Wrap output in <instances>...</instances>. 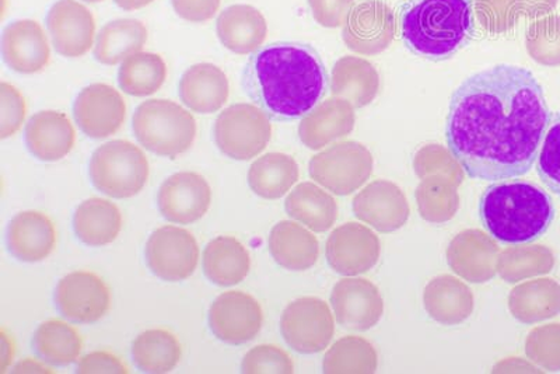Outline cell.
<instances>
[{
    "mask_svg": "<svg viewBox=\"0 0 560 374\" xmlns=\"http://www.w3.org/2000/svg\"><path fill=\"white\" fill-rule=\"evenodd\" d=\"M2 57L12 71L22 74L43 72L51 61V44L42 24L32 19L10 23L2 34Z\"/></svg>",
    "mask_w": 560,
    "mask_h": 374,
    "instance_id": "d6986e66",
    "label": "cell"
},
{
    "mask_svg": "<svg viewBox=\"0 0 560 374\" xmlns=\"http://www.w3.org/2000/svg\"><path fill=\"white\" fill-rule=\"evenodd\" d=\"M331 90L335 96L347 100L354 107L368 106L377 94V72L362 59L343 58L335 65Z\"/></svg>",
    "mask_w": 560,
    "mask_h": 374,
    "instance_id": "d590c367",
    "label": "cell"
},
{
    "mask_svg": "<svg viewBox=\"0 0 560 374\" xmlns=\"http://www.w3.org/2000/svg\"><path fill=\"white\" fill-rule=\"evenodd\" d=\"M82 2H86V3H100V2H105V0H82Z\"/></svg>",
    "mask_w": 560,
    "mask_h": 374,
    "instance_id": "db71d44e",
    "label": "cell"
},
{
    "mask_svg": "<svg viewBox=\"0 0 560 374\" xmlns=\"http://www.w3.org/2000/svg\"><path fill=\"white\" fill-rule=\"evenodd\" d=\"M132 129L140 147L168 159L188 152L198 131L191 112L166 98L140 104L133 114Z\"/></svg>",
    "mask_w": 560,
    "mask_h": 374,
    "instance_id": "5b68a950",
    "label": "cell"
},
{
    "mask_svg": "<svg viewBox=\"0 0 560 374\" xmlns=\"http://www.w3.org/2000/svg\"><path fill=\"white\" fill-rule=\"evenodd\" d=\"M148 37V28L140 20H113L100 30L94 44V57L100 63L114 67L142 51Z\"/></svg>",
    "mask_w": 560,
    "mask_h": 374,
    "instance_id": "4dcf8cb0",
    "label": "cell"
},
{
    "mask_svg": "<svg viewBox=\"0 0 560 374\" xmlns=\"http://www.w3.org/2000/svg\"><path fill=\"white\" fill-rule=\"evenodd\" d=\"M529 361L547 372H560V324L534 328L525 341Z\"/></svg>",
    "mask_w": 560,
    "mask_h": 374,
    "instance_id": "60d3db41",
    "label": "cell"
},
{
    "mask_svg": "<svg viewBox=\"0 0 560 374\" xmlns=\"http://www.w3.org/2000/svg\"><path fill=\"white\" fill-rule=\"evenodd\" d=\"M58 233L52 219L39 211L20 212L8 229V246L22 262H42L57 247Z\"/></svg>",
    "mask_w": 560,
    "mask_h": 374,
    "instance_id": "44dd1931",
    "label": "cell"
},
{
    "mask_svg": "<svg viewBox=\"0 0 560 374\" xmlns=\"http://www.w3.org/2000/svg\"><path fill=\"white\" fill-rule=\"evenodd\" d=\"M284 209L293 221L315 233L329 231L338 214L335 199L314 183H302L294 187L284 201Z\"/></svg>",
    "mask_w": 560,
    "mask_h": 374,
    "instance_id": "1f68e13d",
    "label": "cell"
},
{
    "mask_svg": "<svg viewBox=\"0 0 560 374\" xmlns=\"http://www.w3.org/2000/svg\"><path fill=\"white\" fill-rule=\"evenodd\" d=\"M331 306L345 330L364 332L377 326L384 313L378 288L363 278L347 277L334 287Z\"/></svg>",
    "mask_w": 560,
    "mask_h": 374,
    "instance_id": "e0dca14e",
    "label": "cell"
},
{
    "mask_svg": "<svg viewBox=\"0 0 560 374\" xmlns=\"http://www.w3.org/2000/svg\"><path fill=\"white\" fill-rule=\"evenodd\" d=\"M12 373H55L52 365L48 362L38 361V359L26 358L12 367Z\"/></svg>",
    "mask_w": 560,
    "mask_h": 374,
    "instance_id": "f907efd6",
    "label": "cell"
},
{
    "mask_svg": "<svg viewBox=\"0 0 560 374\" xmlns=\"http://www.w3.org/2000/svg\"><path fill=\"white\" fill-rule=\"evenodd\" d=\"M77 373H109V374H127L129 367L121 358L108 351H94L79 359Z\"/></svg>",
    "mask_w": 560,
    "mask_h": 374,
    "instance_id": "7dc6e473",
    "label": "cell"
},
{
    "mask_svg": "<svg viewBox=\"0 0 560 374\" xmlns=\"http://www.w3.org/2000/svg\"><path fill=\"white\" fill-rule=\"evenodd\" d=\"M463 166L452 154L443 151L442 148H424L415 159V172L420 179L428 177H443L450 179L454 184L464 182Z\"/></svg>",
    "mask_w": 560,
    "mask_h": 374,
    "instance_id": "7bdbcfd3",
    "label": "cell"
},
{
    "mask_svg": "<svg viewBox=\"0 0 560 374\" xmlns=\"http://www.w3.org/2000/svg\"><path fill=\"white\" fill-rule=\"evenodd\" d=\"M16 355V342L13 336L2 328L0 331V373H7L9 367L12 366Z\"/></svg>",
    "mask_w": 560,
    "mask_h": 374,
    "instance_id": "681fc988",
    "label": "cell"
},
{
    "mask_svg": "<svg viewBox=\"0 0 560 374\" xmlns=\"http://www.w3.org/2000/svg\"><path fill=\"white\" fill-rule=\"evenodd\" d=\"M55 303L68 320L94 324L107 316L112 308V291L97 273L74 271L59 281Z\"/></svg>",
    "mask_w": 560,
    "mask_h": 374,
    "instance_id": "8fae6325",
    "label": "cell"
},
{
    "mask_svg": "<svg viewBox=\"0 0 560 374\" xmlns=\"http://www.w3.org/2000/svg\"><path fill=\"white\" fill-rule=\"evenodd\" d=\"M494 373L504 372H527V373H539L538 369L529 365V363L522 361V359L512 358L510 361H504L494 366Z\"/></svg>",
    "mask_w": 560,
    "mask_h": 374,
    "instance_id": "816d5d0a",
    "label": "cell"
},
{
    "mask_svg": "<svg viewBox=\"0 0 560 374\" xmlns=\"http://www.w3.org/2000/svg\"><path fill=\"white\" fill-rule=\"evenodd\" d=\"M26 144L38 161H62L73 151L77 131L67 114L47 109L34 114L26 125Z\"/></svg>",
    "mask_w": 560,
    "mask_h": 374,
    "instance_id": "7402d4cb",
    "label": "cell"
},
{
    "mask_svg": "<svg viewBox=\"0 0 560 374\" xmlns=\"http://www.w3.org/2000/svg\"><path fill=\"white\" fill-rule=\"evenodd\" d=\"M458 186L447 178H423L417 189L420 217L430 223L452 221L459 208Z\"/></svg>",
    "mask_w": 560,
    "mask_h": 374,
    "instance_id": "ab89813d",
    "label": "cell"
},
{
    "mask_svg": "<svg viewBox=\"0 0 560 374\" xmlns=\"http://www.w3.org/2000/svg\"><path fill=\"white\" fill-rule=\"evenodd\" d=\"M308 4L315 22L335 28L347 22L353 0H308Z\"/></svg>",
    "mask_w": 560,
    "mask_h": 374,
    "instance_id": "bcb514c9",
    "label": "cell"
},
{
    "mask_svg": "<svg viewBox=\"0 0 560 374\" xmlns=\"http://www.w3.org/2000/svg\"><path fill=\"white\" fill-rule=\"evenodd\" d=\"M96 19L78 0H58L49 9L47 30L55 51L65 58H82L96 44Z\"/></svg>",
    "mask_w": 560,
    "mask_h": 374,
    "instance_id": "5bb4252c",
    "label": "cell"
},
{
    "mask_svg": "<svg viewBox=\"0 0 560 374\" xmlns=\"http://www.w3.org/2000/svg\"><path fill=\"white\" fill-rule=\"evenodd\" d=\"M555 266L551 249L539 244H517L500 253L498 273L510 283L524 279L547 276Z\"/></svg>",
    "mask_w": 560,
    "mask_h": 374,
    "instance_id": "74e56055",
    "label": "cell"
},
{
    "mask_svg": "<svg viewBox=\"0 0 560 374\" xmlns=\"http://www.w3.org/2000/svg\"><path fill=\"white\" fill-rule=\"evenodd\" d=\"M479 218L490 236L517 246L547 233L555 219V206L549 194L535 184L503 179L485 189Z\"/></svg>",
    "mask_w": 560,
    "mask_h": 374,
    "instance_id": "277c9868",
    "label": "cell"
},
{
    "mask_svg": "<svg viewBox=\"0 0 560 374\" xmlns=\"http://www.w3.org/2000/svg\"><path fill=\"white\" fill-rule=\"evenodd\" d=\"M178 94L189 112L218 113L228 103L230 96L229 79L217 65H192L179 81Z\"/></svg>",
    "mask_w": 560,
    "mask_h": 374,
    "instance_id": "603a6c76",
    "label": "cell"
},
{
    "mask_svg": "<svg viewBox=\"0 0 560 374\" xmlns=\"http://www.w3.org/2000/svg\"><path fill=\"white\" fill-rule=\"evenodd\" d=\"M132 358L140 372L170 373L182 362L183 347L173 332L156 328L135 338Z\"/></svg>",
    "mask_w": 560,
    "mask_h": 374,
    "instance_id": "836d02e7",
    "label": "cell"
},
{
    "mask_svg": "<svg viewBox=\"0 0 560 374\" xmlns=\"http://www.w3.org/2000/svg\"><path fill=\"white\" fill-rule=\"evenodd\" d=\"M222 0H172L174 12L189 23H205L217 16Z\"/></svg>",
    "mask_w": 560,
    "mask_h": 374,
    "instance_id": "c3c4849f",
    "label": "cell"
},
{
    "mask_svg": "<svg viewBox=\"0 0 560 374\" xmlns=\"http://www.w3.org/2000/svg\"><path fill=\"white\" fill-rule=\"evenodd\" d=\"M205 277L214 285L222 288L236 287L248 277L252 269V257L247 247L236 237L219 236L205 247Z\"/></svg>",
    "mask_w": 560,
    "mask_h": 374,
    "instance_id": "83f0119b",
    "label": "cell"
},
{
    "mask_svg": "<svg viewBox=\"0 0 560 374\" xmlns=\"http://www.w3.org/2000/svg\"><path fill=\"white\" fill-rule=\"evenodd\" d=\"M264 312L252 294L229 291L220 294L209 308V328L229 346H243L261 331Z\"/></svg>",
    "mask_w": 560,
    "mask_h": 374,
    "instance_id": "7c38bea8",
    "label": "cell"
},
{
    "mask_svg": "<svg viewBox=\"0 0 560 374\" xmlns=\"http://www.w3.org/2000/svg\"><path fill=\"white\" fill-rule=\"evenodd\" d=\"M423 303L429 316L442 326H458L474 312L471 289L452 276L432 279L424 288Z\"/></svg>",
    "mask_w": 560,
    "mask_h": 374,
    "instance_id": "4316f807",
    "label": "cell"
},
{
    "mask_svg": "<svg viewBox=\"0 0 560 374\" xmlns=\"http://www.w3.org/2000/svg\"><path fill=\"white\" fill-rule=\"evenodd\" d=\"M242 372L258 373H293L292 358L277 346H258L249 349L242 362Z\"/></svg>",
    "mask_w": 560,
    "mask_h": 374,
    "instance_id": "f6af8a7d",
    "label": "cell"
},
{
    "mask_svg": "<svg viewBox=\"0 0 560 374\" xmlns=\"http://www.w3.org/2000/svg\"><path fill=\"white\" fill-rule=\"evenodd\" d=\"M310 177L335 196L347 197L368 183L373 172V157L357 142L334 144L315 154L310 162Z\"/></svg>",
    "mask_w": 560,
    "mask_h": 374,
    "instance_id": "ba28073f",
    "label": "cell"
},
{
    "mask_svg": "<svg viewBox=\"0 0 560 374\" xmlns=\"http://www.w3.org/2000/svg\"><path fill=\"white\" fill-rule=\"evenodd\" d=\"M354 217L380 233H393L407 224L411 208L402 189L387 179H377L353 199Z\"/></svg>",
    "mask_w": 560,
    "mask_h": 374,
    "instance_id": "ac0fdd59",
    "label": "cell"
},
{
    "mask_svg": "<svg viewBox=\"0 0 560 374\" xmlns=\"http://www.w3.org/2000/svg\"><path fill=\"white\" fill-rule=\"evenodd\" d=\"M354 124L353 109L347 100L329 98L303 117L299 137L308 149L318 151L327 144L347 137Z\"/></svg>",
    "mask_w": 560,
    "mask_h": 374,
    "instance_id": "d4e9b609",
    "label": "cell"
},
{
    "mask_svg": "<svg viewBox=\"0 0 560 374\" xmlns=\"http://www.w3.org/2000/svg\"><path fill=\"white\" fill-rule=\"evenodd\" d=\"M213 135L224 156L238 162L252 161L271 141V118L255 104H233L219 114Z\"/></svg>",
    "mask_w": 560,
    "mask_h": 374,
    "instance_id": "52a82bcc",
    "label": "cell"
},
{
    "mask_svg": "<svg viewBox=\"0 0 560 374\" xmlns=\"http://www.w3.org/2000/svg\"><path fill=\"white\" fill-rule=\"evenodd\" d=\"M212 203V188L201 174L175 173L159 189V211L166 221L192 224L201 221Z\"/></svg>",
    "mask_w": 560,
    "mask_h": 374,
    "instance_id": "2e32d148",
    "label": "cell"
},
{
    "mask_svg": "<svg viewBox=\"0 0 560 374\" xmlns=\"http://www.w3.org/2000/svg\"><path fill=\"white\" fill-rule=\"evenodd\" d=\"M498 244L477 229H469L454 237L447 248V262L458 277L471 283H483L498 272Z\"/></svg>",
    "mask_w": 560,
    "mask_h": 374,
    "instance_id": "ffe728a7",
    "label": "cell"
},
{
    "mask_svg": "<svg viewBox=\"0 0 560 374\" xmlns=\"http://www.w3.org/2000/svg\"><path fill=\"white\" fill-rule=\"evenodd\" d=\"M328 84L322 57L302 43L262 45L243 72L245 93L275 121L306 117L322 102Z\"/></svg>",
    "mask_w": 560,
    "mask_h": 374,
    "instance_id": "7a4b0ae2",
    "label": "cell"
},
{
    "mask_svg": "<svg viewBox=\"0 0 560 374\" xmlns=\"http://www.w3.org/2000/svg\"><path fill=\"white\" fill-rule=\"evenodd\" d=\"M296 161L289 154L267 153L258 157L248 170V186L255 196L269 201L280 199L298 183Z\"/></svg>",
    "mask_w": 560,
    "mask_h": 374,
    "instance_id": "d6a6232c",
    "label": "cell"
},
{
    "mask_svg": "<svg viewBox=\"0 0 560 374\" xmlns=\"http://www.w3.org/2000/svg\"><path fill=\"white\" fill-rule=\"evenodd\" d=\"M122 223L119 208L103 198L86 199L80 203L73 218L74 233L90 247H104L117 241Z\"/></svg>",
    "mask_w": 560,
    "mask_h": 374,
    "instance_id": "f1b7e54d",
    "label": "cell"
},
{
    "mask_svg": "<svg viewBox=\"0 0 560 374\" xmlns=\"http://www.w3.org/2000/svg\"><path fill=\"white\" fill-rule=\"evenodd\" d=\"M33 346L38 357L49 365L69 366L79 361L84 343L77 328L52 318L37 328Z\"/></svg>",
    "mask_w": 560,
    "mask_h": 374,
    "instance_id": "e575fe53",
    "label": "cell"
},
{
    "mask_svg": "<svg viewBox=\"0 0 560 374\" xmlns=\"http://www.w3.org/2000/svg\"><path fill=\"white\" fill-rule=\"evenodd\" d=\"M280 332L288 346L302 355L325 351L335 334L328 303L318 297H300L288 304L280 317Z\"/></svg>",
    "mask_w": 560,
    "mask_h": 374,
    "instance_id": "9c48e42d",
    "label": "cell"
},
{
    "mask_svg": "<svg viewBox=\"0 0 560 374\" xmlns=\"http://www.w3.org/2000/svg\"><path fill=\"white\" fill-rule=\"evenodd\" d=\"M269 253L280 267L289 271H307L319 256V244L302 223L282 221L269 234Z\"/></svg>",
    "mask_w": 560,
    "mask_h": 374,
    "instance_id": "484cf974",
    "label": "cell"
},
{
    "mask_svg": "<svg viewBox=\"0 0 560 374\" xmlns=\"http://www.w3.org/2000/svg\"><path fill=\"white\" fill-rule=\"evenodd\" d=\"M167 79V65L159 54L138 52L125 59L118 71L119 87L132 97L158 93Z\"/></svg>",
    "mask_w": 560,
    "mask_h": 374,
    "instance_id": "8d00e7d4",
    "label": "cell"
},
{
    "mask_svg": "<svg viewBox=\"0 0 560 374\" xmlns=\"http://www.w3.org/2000/svg\"><path fill=\"white\" fill-rule=\"evenodd\" d=\"M549 121L547 98L534 74L497 65L455 90L446 122L448 151L469 178H518L537 161Z\"/></svg>",
    "mask_w": 560,
    "mask_h": 374,
    "instance_id": "6da1fadb",
    "label": "cell"
},
{
    "mask_svg": "<svg viewBox=\"0 0 560 374\" xmlns=\"http://www.w3.org/2000/svg\"><path fill=\"white\" fill-rule=\"evenodd\" d=\"M118 8L124 10H128V12H132V10H139L149 7L152 4L154 0H113Z\"/></svg>",
    "mask_w": 560,
    "mask_h": 374,
    "instance_id": "f5cc1de1",
    "label": "cell"
},
{
    "mask_svg": "<svg viewBox=\"0 0 560 374\" xmlns=\"http://www.w3.org/2000/svg\"><path fill=\"white\" fill-rule=\"evenodd\" d=\"M398 12L405 47L429 61H447L474 37L472 0H407Z\"/></svg>",
    "mask_w": 560,
    "mask_h": 374,
    "instance_id": "3957f363",
    "label": "cell"
},
{
    "mask_svg": "<svg viewBox=\"0 0 560 374\" xmlns=\"http://www.w3.org/2000/svg\"><path fill=\"white\" fill-rule=\"evenodd\" d=\"M382 246L376 234L357 222L335 229L325 246L328 266L343 277H359L376 267Z\"/></svg>",
    "mask_w": 560,
    "mask_h": 374,
    "instance_id": "4fadbf2b",
    "label": "cell"
},
{
    "mask_svg": "<svg viewBox=\"0 0 560 374\" xmlns=\"http://www.w3.org/2000/svg\"><path fill=\"white\" fill-rule=\"evenodd\" d=\"M27 102L13 84L0 83V139L14 137L26 122Z\"/></svg>",
    "mask_w": 560,
    "mask_h": 374,
    "instance_id": "ee69618b",
    "label": "cell"
},
{
    "mask_svg": "<svg viewBox=\"0 0 560 374\" xmlns=\"http://www.w3.org/2000/svg\"><path fill=\"white\" fill-rule=\"evenodd\" d=\"M220 43L237 55H253L262 47L268 34L264 14L249 4H233L220 12L217 20Z\"/></svg>",
    "mask_w": 560,
    "mask_h": 374,
    "instance_id": "cb8c5ba5",
    "label": "cell"
},
{
    "mask_svg": "<svg viewBox=\"0 0 560 374\" xmlns=\"http://www.w3.org/2000/svg\"><path fill=\"white\" fill-rule=\"evenodd\" d=\"M73 116L80 131L86 137L105 139L122 128L127 119V103L117 89L94 83L79 93Z\"/></svg>",
    "mask_w": 560,
    "mask_h": 374,
    "instance_id": "9a60e30c",
    "label": "cell"
},
{
    "mask_svg": "<svg viewBox=\"0 0 560 374\" xmlns=\"http://www.w3.org/2000/svg\"><path fill=\"white\" fill-rule=\"evenodd\" d=\"M537 172L542 183L560 197V112L549 121L537 157Z\"/></svg>",
    "mask_w": 560,
    "mask_h": 374,
    "instance_id": "b9f144b4",
    "label": "cell"
},
{
    "mask_svg": "<svg viewBox=\"0 0 560 374\" xmlns=\"http://www.w3.org/2000/svg\"><path fill=\"white\" fill-rule=\"evenodd\" d=\"M89 173L98 191L115 199H127L138 196L147 186L150 167L142 149L117 139L96 149Z\"/></svg>",
    "mask_w": 560,
    "mask_h": 374,
    "instance_id": "8992f818",
    "label": "cell"
},
{
    "mask_svg": "<svg viewBox=\"0 0 560 374\" xmlns=\"http://www.w3.org/2000/svg\"><path fill=\"white\" fill-rule=\"evenodd\" d=\"M199 254L194 234L178 226L159 227L144 248L150 271L166 282H182L192 277L197 271Z\"/></svg>",
    "mask_w": 560,
    "mask_h": 374,
    "instance_id": "30bf717a",
    "label": "cell"
},
{
    "mask_svg": "<svg viewBox=\"0 0 560 374\" xmlns=\"http://www.w3.org/2000/svg\"><path fill=\"white\" fill-rule=\"evenodd\" d=\"M377 352L372 343L360 337H345L325 353L323 372L374 373L377 371Z\"/></svg>",
    "mask_w": 560,
    "mask_h": 374,
    "instance_id": "f35d334b",
    "label": "cell"
},
{
    "mask_svg": "<svg viewBox=\"0 0 560 374\" xmlns=\"http://www.w3.org/2000/svg\"><path fill=\"white\" fill-rule=\"evenodd\" d=\"M509 308L523 324H537L560 313V285L555 279L541 278L522 283L510 292Z\"/></svg>",
    "mask_w": 560,
    "mask_h": 374,
    "instance_id": "f546056e",
    "label": "cell"
}]
</instances>
